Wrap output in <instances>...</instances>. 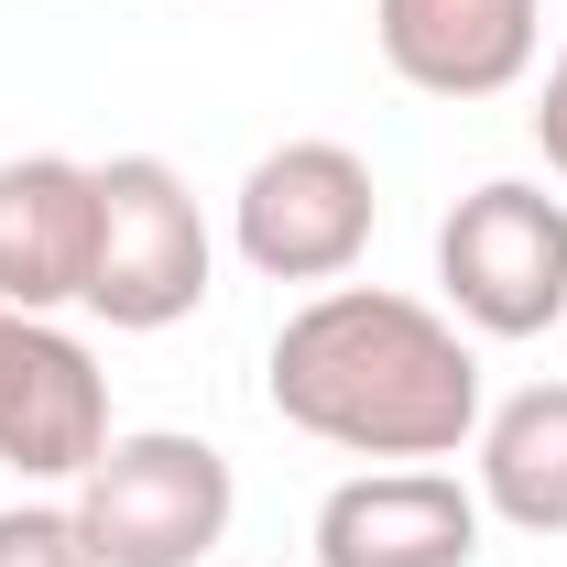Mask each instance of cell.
I'll return each mask as SVG.
<instances>
[{"mask_svg": "<svg viewBox=\"0 0 567 567\" xmlns=\"http://www.w3.org/2000/svg\"><path fill=\"white\" fill-rule=\"evenodd\" d=\"M274 415L339 458L382 470H436L481 436V350L447 306L393 295V284H317L274 328Z\"/></svg>", "mask_w": 567, "mask_h": 567, "instance_id": "cell-1", "label": "cell"}, {"mask_svg": "<svg viewBox=\"0 0 567 567\" xmlns=\"http://www.w3.org/2000/svg\"><path fill=\"white\" fill-rule=\"evenodd\" d=\"M66 513H76V535H87L99 567H197V557H218V535L240 513V481H229V458L208 436L132 425V436H110L87 458Z\"/></svg>", "mask_w": 567, "mask_h": 567, "instance_id": "cell-2", "label": "cell"}, {"mask_svg": "<svg viewBox=\"0 0 567 567\" xmlns=\"http://www.w3.org/2000/svg\"><path fill=\"white\" fill-rule=\"evenodd\" d=\"M218 240L197 186L164 153H110L99 164V262H87V317L121 339H164L208 306Z\"/></svg>", "mask_w": 567, "mask_h": 567, "instance_id": "cell-3", "label": "cell"}, {"mask_svg": "<svg viewBox=\"0 0 567 567\" xmlns=\"http://www.w3.org/2000/svg\"><path fill=\"white\" fill-rule=\"evenodd\" d=\"M436 284L470 339H546L567 317V197L492 175L436 218Z\"/></svg>", "mask_w": 567, "mask_h": 567, "instance_id": "cell-4", "label": "cell"}, {"mask_svg": "<svg viewBox=\"0 0 567 567\" xmlns=\"http://www.w3.org/2000/svg\"><path fill=\"white\" fill-rule=\"evenodd\" d=\"M371 229H382V186H371V164L350 142H328V132L274 142L240 175V197H229V240H240V262L262 284H350Z\"/></svg>", "mask_w": 567, "mask_h": 567, "instance_id": "cell-5", "label": "cell"}, {"mask_svg": "<svg viewBox=\"0 0 567 567\" xmlns=\"http://www.w3.org/2000/svg\"><path fill=\"white\" fill-rule=\"evenodd\" d=\"M110 436L121 425H110V371H99V350L76 328H55V317L0 306V470L76 492Z\"/></svg>", "mask_w": 567, "mask_h": 567, "instance_id": "cell-6", "label": "cell"}, {"mask_svg": "<svg viewBox=\"0 0 567 567\" xmlns=\"http://www.w3.org/2000/svg\"><path fill=\"white\" fill-rule=\"evenodd\" d=\"M371 44L415 99L481 110L546 55V0H371Z\"/></svg>", "mask_w": 567, "mask_h": 567, "instance_id": "cell-7", "label": "cell"}, {"mask_svg": "<svg viewBox=\"0 0 567 567\" xmlns=\"http://www.w3.org/2000/svg\"><path fill=\"white\" fill-rule=\"evenodd\" d=\"M492 513L458 470H360L317 502V567H481Z\"/></svg>", "mask_w": 567, "mask_h": 567, "instance_id": "cell-8", "label": "cell"}, {"mask_svg": "<svg viewBox=\"0 0 567 567\" xmlns=\"http://www.w3.org/2000/svg\"><path fill=\"white\" fill-rule=\"evenodd\" d=\"M87 262H99V164L11 153L0 164V306L66 317L87 306Z\"/></svg>", "mask_w": 567, "mask_h": 567, "instance_id": "cell-9", "label": "cell"}, {"mask_svg": "<svg viewBox=\"0 0 567 567\" xmlns=\"http://www.w3.org/2000/svg\"><path fill=\"white\" fill-rule=\"evenodd\" d=\"M470 492L513 535H567V382L502 393L470 436Z\"/></svg>", "mask_w": 567, "mask_h": 567, "instance_id": "cell-10", "label": "cell"}, {"mask_svg": "<svg viewBox=\"0 0 567 567\" xmlns=\"http://www.w3.org/2000/svg\"><path fill=\"white\" fill-rule=\"evenodd\" d=\"M0 567H99V557H87L66 502H11L0 513Z\"/></svg>", "mask_w": 567, "mask_h": 567, "instance_id": "cell-11", "label": "cell"}, {"mask_svg": "<svg viewBox=\"0 0 567 567\" xmlns=\"http://www.w3.org/2000/svg\"><path fill=\"white\" fill-rule=\"evenodd\" d=\"M535 153H546V175L567 186V44H557V66H546V87H535Z\"/></svg>", "mask_w": 567, "mask_h": 567, "instance_id": "cell-12", "label": "cell"}]
</instances>
